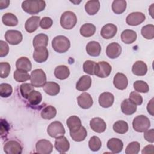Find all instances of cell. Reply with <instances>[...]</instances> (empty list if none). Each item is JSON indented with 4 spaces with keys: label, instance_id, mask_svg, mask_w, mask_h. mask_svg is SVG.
<instances>
[{
    "label": "cell",
    "instance_id": "cell-1",
    "mask_svg": "<svg viewBox=\"0 0 154 154\" xmlns=\"http://www.w3.org/2000/svg\"><path fill=\"white\" fill-rule=\"evenodd\" d=\"M46 7V2L42 0L24 1L22 4V9L29 14H35L43 11Z\"/></svg>",
    "mask_w": 154,
    "mask_h": 154
},
{
    "label": "cell",
    "instance_id": "cell-2",
    "mask_svg": "<svg viewBox=\"0 0 154 154\" xmlns=\"http://www.w3.org/2000/svg\"><path fill=\"white\" fill-rule=\"evenodd\" d=\"M52 46L54 50L58 53H64L70 47V40L64 35H58L52 41Z\"/></svg>",
    "mask_w": 154,
    "mask_h": 154
},
{
    "label": "cell",
    "instance_id": "cell-3",
    "mask_svg": "<svg viewBox=\"0 0 154 154\" xmlns=\"http://www.w3.org/2000/svg\"><path fill=\"white\" fill-rule=\"evenodd\" d=\"M77 23L76 14L70 11L64 12L60 18V25L61 27L66 29H72Z\"/></svg>",
    "mask_w": 154,
    "mask_h": 154
},
{
    "label": "cell",
    "instance_id": "cell-4",
    "mask_svg": "<svg viewBox=\"0 0 154 154\" xmlns=\"http://www.w3.org/2000/svg\"><path fill=\"white\" fill-rule=\"evenodd\" d=\"M134 129L138 132H143L150 126V121L148 117L144 115H140L134 118L132 122Z\"/></svg>",
    "mask_w": 154,
    "mask_h": 154
},
{
    "label": "cell",
    "instance_id": "cell-5",
    "mask_svg": "<svg viewBox=\"0 0 154 154\" xmlns=\"http://www.w3.org/2000/svg\"><path fill=\"white\" fill-rule=\"evenodd\" d=\"M31 83L35 87H43L46 82V76L42 69L33 70L31 73Z\"/></svg>",
    "mask_w": 154,
    "mask_h": 154
},
{
    "label": "cell",
    "instance_id": "cell-6",
    "mask_svg": "<svg viewBox=\"0 0 154 154\" xmlns=\"http://www.w3.org/2000/svg\"><path fill=\"white\" fill-rule=\"evenodd\" d=\"M47 132L52 138H58L64 136L66 131L63 124L58 121L52 122L48 127Z\"/></svg>",
    "mask_w": 154,
    "mask_h": 154
},
{
    "label": "cell",
    "instance_id": "cell-7",
    "mask_svg": "<svg viewBox=\"0 0 154 154\" xmlns=\"http://www.w3.org/2000/svg\"><path fill=\"white\" fill-rule=\"evenodd\" d=\"M111 65L104 61L96 63L94 70V75L102 78L108 77L111 72Z\"/></svg>",
    "mask_w": 154,
    "mask_h": 154
},
{
    "label": "cell",
    "instance_id": "cell-8",
    "mask_svg": "<svg viewBox=\"0 0 154 154\" xmlns=\"http://www.w3.org/2000/svg\"><path fill=\"white\" fill-rule=\"evenodd\" d=\"M5 38L10 45H16L22 42L23 36L21 32L19 31L8 30L5 34Z\"/></svg>",
    "mask_w": 154,
    "mask_h": 154
},
{
    "label": "cell",
    "instance_id": "cell-9",
    "mask_svg": "<svg viewBox=\"0 0 154 154\" xmlns=\"http://www.w3.org/2000/svg\"><path fill=\"white\" fill-rule=\"evenodd\" d=\"M4 151L7 154H20L22 152V147L17 141L10 140L5 143Z\"/></svg>",
    "mask_w": 154,
    "mask_h": 154
},
{
    "label": "cell",
    "instance_id": "cell-10",
    "mask_svg": "<svg viewBox=\"0 0 154 154\" xmlns=\"http://www.w3.org/2000/svg\"><path fill=\"white\" fill-rule=\"evenodd\" d=\"M146 19L145 15L141 12H133L130 13L126 19L128 25L137 26L143 23Z\"/></svg>",
    "mask_w": 154,
    "mask_h": 154
},
{
    "label": "cell",
    "instance_id": "cell-11",
    "mask_svg": "<svg viewBox=\"0 0 154 154\" xmlns=\"http://www.w3.org/2000/svg\"><path fill=\"white\" fill-rule=\"evenodd\" d=\"M35 148L37 153L41 154H49L52 152L53 145L49 141L42 139L37 142Z\"/></svg>",
    "mask_w": 154,
    "mask_h": 154
},
{
    "label": "cell",
    "instance_id": "cell-12",
    "mask_svg": "<svg viewBox=\"0 0 154 154\" xmlns=\"http://www.w3.org/2000/svg\"><path fill=\"white\" fill-rule=\"evenodd\" d=\"M117 32V28L116 25L112 23H108L102 28L100 35L105 39H111L116 35Z\"/></svg>",
    "mask_w": 154,
    "mask_h": 154
},
{
    "label": "cell",
    "instance_id": "cell-13",
    "mask_svg": "<svg viewBox=\"0 0 154 154\" xmlns=\"http://www.w3.org/2000/svg\"><path fill=\"white\" fill-rule=\"evenodd\" d=\"M78 104L82 109H88L93 105V100L88 93H82L77 98Z\"/></svg>",
    "mask_w": 154,
    "mask_h": 154
},
{
    "label": "cell",
    "instance_id": "cell-14",
    "mask_svg": "<svg viewBox=\"0 0 154 154\" xmlns=\"http://www.w3.org/2000/svg\"><path fill=\"white\" fill-rule=\"evenodd\" d=\"M122 52V48L120 45L116 43L112 42L109 44L106 49V55L111 59H115L119 57Z\"/></svg>",
    "mask_w": 154,
    "mask_h": 154
},
{
    "label": "cell",
    "instance_id": "cell-15",
    "mask_svg": "<svg viewBox=\"0 0 154 154\" xmlns=\"http://www.w3.org/2000/svg\"><path fill=\"white\" fill-rule=\"evenodd\" d=\"M49 52L46 47L35 48L33 53V58L35 61L42 63L46 61L48 58Z\"/></svg>",
    "mask_w": 154,
    "mask_h": 154
},
{
    "label": "cell",
    "instance_id": "cell-16",
    "mask_svg": "<svg viewBox=\"0 0 154 154\" xmlns=\"http://www.w3.org/2000/svg\"><path fill=\"white\" fill-rule=\"evenodd\" d=\"M90 126L91 129L97 133L103 132L106 128L105 121L100 117H94L90 122Z\"/></svg>",
    "mask_w": 154,
    "mask_h": 154
},
{
    "label": "cell",
    "instance_id": "cell-17",
    "mask_svg": "<svg viewBox=\"0 0 154 154\" xmlns=\"http://www.w3.org/2000/svg\"><path fill=\"white\" fill-rule=\"evenodd\" d=\"M114 101V95L109 92H104L100 94L99 97V103L103 108H109L111 106Z\"/></svg>",
    "mask_w": 154,
    "mask_h": 154
},
{
    "label": "cell",
    "instance_id": "cell-18",
    "mask_svg": "<svg viewBox=\"0 0 154 154\" xmlns=\"http://www.w3.org/2000/svg\"><path fill=\"white\" fill-rule=\"evenodd\" d=\"M107 147L112 153H119L122 152L123 147V144L121 140L112 138L108 141Z\"/></svg>",
    "mask_w": 154,
    "mask_h": 154
},
{
    "label": "cell",
    "instance_id": "cell-19",
    "mask_svg": "<svg viewBox=\"0 0 154 154\" xmlns=\"http://www.w3.org/2000/svg\"><path fill=\"white\" fill-rule=\"evenodd\" d=\"M113 84L117 89L125 90L128 84V78L123 73H117L114 77Z\"/></svg>",
    "mask_w": 154,
    "mask_h": 154
},
{
    "label": "cell",
    "instance_id": "cell-20",
    "mask_svg": "<svg viewBox=\"0 0 154 154\" xmlns=\"http://www.w3.org/2000/svg\"><path fill=\"white\" fill-rule=\"evenodd\" d=\"M55 147L60 153H65L69 150L70 143L67 138L64 137L57 138L55 141Z\"/></svg>",
    "mask_w": 154,
    "mask_h": 154
},
{
    "label": "cell",
    "instance_id": "cell-21",
    "mask_svg": "<svg viewBox=\"0 0 154 154\" xmlns=\"http://www.w3.org/2000/svg\"><path fill=\"white\" fill-rule=\"evenodd\" d=\"M40 25V17L32 16L27 19L25 23V28L29 33H32L37 30Z\"/></svg>",
    "mask_w": 154,
    "mask_h": 154
},
{
    "label": "cell",
    "instance_id": "cell-22",
    "mask_svg": "<svg viewBox=\"0 0 154 154\" xmlns=\"http://www.w3.org/2000/svg\"><path fill=\"white\" fill-rule=\"evenodd\" d=\"M86 51L91 57H98L101 52V46L97 42L91 41L86 46Z\"/></svg>",
    "mask_w": 154,
    "mask_h": 154
},
{
    "label": "cell",
    "instance_id": "cell-23",
    "mask_svg": "<svg viewBox=\"0 0 154 154\" xmlns=\"http://www.w3.org/2000/svg\"><path fill=\"white\" fill-rule=\"evenodd\" d=\"M91 85V78L89 76H82L76 84V88L81 91H84L90 88Z\"/></svg>",
    "mask_w": 154,
    "mask_h": 154
},
{
    "label": "cell",
    "instance_id": "cell-24",
    "mask_svg": "<svg viewBox=\"0 0 154 154\" xmlns=\"http://www.w3.org/2000/svg\"><path fill=\"white\" fill-rule=\"evenodd\" d=\"M132 73L137 76H144L147 72V66L143 61H137L132 66Z\"/></svg>",
    "mask_w": 154,
    "mask_h": 154
},
{
    "label": "cell",
    "instance_id": "cell-25",
    "mask_svg": "<svg viewBox=\"0 0 154 154\" xmlns=\"http://www.w3.org/2000/svg\"><path fill=\"white\" fill-rule=\"evenodd\" d=\"M121 109L123 114L131 115L137 111V106L129 99H126L121 103Z\"/></svg>",
    "mask_w": 154,
    "mask_h": 154
},
{
    "label": "cell",
    "instance_id": "cell-26",
    "mask_svg": "<svg viewBox=\"0 0 154 154\" xmlns=\"http://www.w3.org/2000/svg\"><path fill=\"white\" fill-rule=\"evenodd\" d=\"M43 90L45 92L50 96H56L58 94L60 90V85L55 82L52 81L46 82L43 86Z\"/></svg>",
    "mask_w": 154,
    "mask_h": 154
},
{
    "label": "cell",
    "instance_id": "cell-27",
    "mask_svg": "<svg viewBox=\"0 0 154 154\" xmlns=\"http://www.w3.org/2000/svg\"><path fill=\"white\" fill-rule=\"evenodd\" d=\"M137 37L136 32L131 29H125L121 34V40L125 44H131Z\"/></svg>",
    "mask_w": 154,
    "mask_h": 154
},
{
    "label": "cell",
    "instance_id": "cell-28",
    "mask_svg": "<svg viewBox=\"0 0 154 154\" xmlns=\"http://www.w3.org/2000/svg\"><path fill=\"white\" fill-rule=\"evenodd\" d=\"M70 135L72 140L75 141L79 142L85 140L87 135L86 129L81 126L78 129L74 131H70Z\"/></svg>",
    "mask_w": 154,
    "mask_h": 154
},
{
    "label": "cell",
    "instance_id": "cell-29",
    "mask_svg": "<svg viewBox=\"0 0 154 154\" xmlns=\"http://www.w3.org/2000/svg\"><path fill=\"white\" fill-rule=\"evenodd\" d=\"M16 67L17 69L28 72L31 70L32 64L30 60L27 57H22L16 61Z\"/></svg>",
    "mask_w": 154,
    "mask_h": 154
},
{
    "label": "cell",
    "instance_id": "cell-30",
    "mask_svg": "<svg viewBox=\"0 0 154 154\" xmlns=\"http://www.w3.org/2000/svg\"><path fill=\"white\" fill-rule=\"evenodd\" d=\"M70 70L68 67L64 65H60L55 67L54 70L55 76L60 80H63L69 77Z\"/></svg>",
    "mask_w": 154,
    "mask_h": 154
},
{
    "label": "cell",
    "instance_id": "cell-31",
    "mask_svg": "<svg viewBox=\"0 0 154 154\" xmlns=\"http://www.w3.org/2000/svg\"><path fill=\"white\" fill-rule=\"evenodd\" d=\"M48 37L47 35L40 33L35 35L33 39V46L34 48L39 47H46L48 43Z\"/></svg>",
    "mask_w": 154,
    "mask_h": 154
},
{
    "label": "cell",
    "instance_id": "cell-32",
    "mask_svg": "<svg viewBox=\"0 0 154 154\" xmlns=\"http://www.w3.org/2000/svg\"><path fill=\"white\" fill-rule=\"evenodd\" d=\"M100 8V2L99 1H88L85 5V10L89 15L96 14Z\"/></svg>",
    "mask_w": 154,
    "mask_h": 154
},
{
    "label": "cell",
    "instance_id": "cell-33",
    "mask_svg": "<svg viewBox=\"0 0 154 154\" xmlns=\"http://www.w3.org/2000/svg\"><path fill=\"white\" fill-rule=\"evenodd\" d=\"M80 34L85 37H90L94 35L96 32V26L90 23H87L81 26L80 28Z\"/></svg>",
    "mask_w": 154,
    "mask_h": 154
},
{
    "label": "cell",
    "instance_id": "cell-34",
    "mask_svg": "<svg viewBox=\"0 0 154 154\" xmlns=\"http://www.w3.org/2000/svg\"><path fill=\"white\" fill-rule=\"evenodd\" d=\"M3 23L8 26H14L18 24V19L17 17L11 13H5L2 17Z\"/></svg>",
    "mask_w": 154,
    "mask_h": 154
},
{
    "label": "cell",
    "instance_id": "cell-35",
    "mask_svg": "<svg viewBox=\"0 0 154 154\" xmlns=\"http://www.w3.org/2000/svg\"><path fill=\"white\" fill-rule=\"evenodd\" d=\"M66 124L70 129V131H76L82 126L80 119L76 116L69 117L66 121Z\"/></svg>",
    "mask_w": 154,
    "mask_h": 154
},
{
    "label": "cell",
    "instance_id": "cell-36",
    "mask_svg": "<svg viewBox=\"0 0 154 154\" xmlns=\"http://www.w3.org/2000/svg\"><path fill=\"white\" fill-rule=\"evenodd\" d=\"M57 114V110L55 107L52 105H48L45 107L41 111V117L46 120H50L55 117Z\"/></svg>",
    "mask_w": 154,
    "mask_h": 154
},
{
    "label": "cell",
    "instance_id": "cell-37",
    "mask_svg": "<svg viewBox=\"0 0 154 154\" xmlns=\"http://www.w3.org/2000/svg\"><path fill=\"white\" fill-rule=\"evenodd\" d=\"M126 8V1L116 0L112 2V10L113 12L117 14L123 13Z\"/></svg>",
    "mask_w": 154,
    "mask_h": 154
},
{
    "label": "cell",
    "instance_id": "cell-38",
    "mask_svg": "<svg viewBox=\"0 0 154 154\" xmlns=\"http://www.w3.org/2000/svg\"><path fill=\"white\" fill-rule=\"evenodd\" d=\"M128 123L123 120H118L113 125L114 131L118 134H125L128 131Z\"/></svg>",
    "mask_w": 154,
    "mask_h": 154
},
{
    "label": "cell",
    "instance_id": "cell-39",
    "mask_svg": "<svg viewBox=\"0 0 154 154\" xmlns=\"http://www.w3.org/2000/svg\"><path fill=\"white\" fill-rule=\"evenodd\" d=\"M13 77L17 82H22L30 79L31 75H29V73L26 71L17 69L14 72Z\"/></svg>",
    "mask_w": 154,
    "mask_h": 154
},
{
    "label": "cell",
    "instance_id": "cell-40",
    "mask_svg": "<svg viewBox=\"0 0 154 154\" xmlns=\"http://www.w3.org/2000/svg\"><path fill=\"white\" fill-rule=\"evenodd\" d=\"M143 37L147 40H152L154 37V26L152 24H149L144 26L141 31Z\"/></svg>",
    "mask_w": 154,
    "mask_h": 154
},
{
    "label": "cell",
    "instance_id": "cell-41",
    "mask_svg": "<svg viewBox=\"0 0 154 154\" xmlns=\"http://www.w3.org/2000/svg\"><path fill=\"white\" fill-rule=\"evenodd\" d=\"M28 102L33 106L39 104L42 100V94L36 90H33L29 95L28 97Z\"/></svg>",
    "mask_w": 154,
    "mask_h": 154
},
{
    "label": "cell",
    "instance_id": "cell-42",
    "mask_svg": "<svg viewBox=\"0 0 154 154\" xmlns=\"http://www.w3.org/2000/svg\"><path fill=\"white\" fill-rule=\"evenodd\" d=\"M133 85L135 90L137 92L146 93L149 91V87L148 84L144 81H136L134 82Z\"/></svg>",
    "mask_w": 154,
    "mask_h": 154
},
{
    "label": "cell",
    "instance_id": "cell-43",
    "mask_svg": "<svg viewBox=\"0 0 154 154\" xmlns=\"http://www.w3.org/2000/svg\"><path fill=\"white\" fill-rule=\"evenodd\" d=\"M88 146L91 151H98L102 146L101 140L98 137L93 136L91 138H90L88 141Z\"/></svg>",
    "mask_w": 154,
    "mask_h": 154
},
{
    "label": "cell",
    "instance_id": "cell-44",
    "mask_svg": "<svg viewBox=\"0 0 154 154\" xmlns=\"http://www.w3.org/2000/svg\"><path fill=\"white\" fill-rule=\"evenodd\" d=\"M34 86L31 84L23 83L20 86V91L22 96L25 99H28L29 94L34 90Z\"/></svg>",
    "mask_w": 154,
    "mask_h": 154
},
{
    "label": "cell",
    "instance_id": "cell-45",
    "mask_svg": "<svg viewBox=\"0 0 154 154\" xmlns=\"http://www.w3.org/2000/svg\"><path fill=\"white\" fill-rule=\"evenodd\" d=\"M13 92V88L11 85L7 83L0 84V95L2 97H9Z\"/></svg>",
    "mask_w": 154,
    "mask_h": 154
},
{
    "label": "cell",
    "instance_id": "cell-46",
    "mask_svg": "<svg viewBox=\"0 0 154 154\" xmlns=\"http://www.w3.org/2000/svg\"><path fill=\"white\" fill-rule=\"evenodd\" d=\"M96 63L91 60H87L83 64L84 72L87 74L94 75Z\"/></svg>",
    "mask_w": 154,
    "mask_h": 154
},
{
    "label": "cell",
    "instance_id": "cell-47",
    "mask_svg": "<svg viewBox=\"0 0 154 154\" xmlns=\"http://www.w3.org/2000/svg\"><path fill=\"white\" fill-rule=\"evenodd\" d=\"M140 149V143L137 141L130 143L126 147L125 153L126 154H137Z\"/></svg>",
    "mask_w": 154,
    "mask_h": 154
},
{
    "label": "cell",
    "instance_id": "cell-48",
    "mask_svg": "<svg viewBox=\"0 0 154 154\" xmlns=\"http://www.w3.org/2000/svg\"><path fill=\"white\" fill-rule=\"evenodd\" d=\"M10 72V65L8 63L2 62L0 63V76L2 78H7Z\"/></svg>",
    "mask_w": 154,
    "mask_h": 154
},
{
    "label": "cell",
    "instance_id": "cell-49",
    "mask_svg": "<svg viewBox=\"0 0 154 154\" xmlns=\"http://www.w3.org/2000/svg\"><path fill=\"white\" fill-rule=\"evenodd\" d=\"M136 105H140L143 103L142 96L137 91H132L129 94V99Z\"/></svg>",
    "mask_w": 154,
    "mask_h": 154
},
{
    "label": "cell",
    "instance_id": "cell-50",
    "mask_svg": "<svg viewBox=\"0 0 154 154\" xmlns=\"http://www.w3.org/2000/svg\"><path fill=\"white\" fill-rule=\"evenodd\" d=\"M53 24V20L49 17H43L40 22V27L43 29H48L50 28Z\"/></svg>",
    "mask_w": 154,
    "mask_h": 154
},
{
    "label": "cell",
    "instance_id": "cell-51",
    "mask_svg": "<svg viewBox=\"0 0 154 154\" xmlns=\"http://www.w3.org/2000/svg\"><path fill=\"white\" fill-rule=\"evenodd\" d=\"M9 52V47L8 44L3 40L0 41V57H5Z\"/></svg>",
    "mask_w": 154,
    "mask_h": 154
},
{
    "label": "cell",
    "instance_id": "cell-52",
    "mask_svg": "<svg viewBox=\"0 0 154 154\" xmlns=\"http://www.w3.org/2000/svg\"><path fill=\"white\" fill-rule=\"evenodd\" d=\"M154 129H151L150 130H146L144 133V138L146 141L149 143H153L154 142Z\"/></svg>",
    "mask_w": 154,
    "mask_h": 154
},
{
    "label": "cell",
    "instance_id": "cell-53",
    "mask_svg": "<svg viewBox=\"0 0 154 154\" xmlns=\"http://www.w3.org/2000/svg\"><path fill=\"white\" fill-rule=\"evenodd\" d=\"M147 109L148 112L153 116V98H152L150 100V102L148 103L147 106Z\"/></svg>",
    "mask_w": 154,
    "mask_h": 154
},
{
    "label": "cell",
    "instance_id": "cell-54",
    "mask_svg": "<svg viewBox=\"0 0 154 154\" xmlns=\"http://www.w3.org/2000/svg\"><path fill=\"white\" fill-rule=\"evenodd\" d=\"M153 145L146 146L142 150V153H153Z\"/></svg>",
    "mask_w": 154,
    "mask_h": 154
},
{
    "label": "cell",
    "instance_id": "cell-55",
    "mask_svg": "<svg viewBox=\"0 0 154 154\" xmlns=\"http://www.w3.org/2000/svg\"><path fill=\"white\" fill-rule=\"evenodd\" d=\"M10 4V1H0V9L2 10L7 8Z\"/></svg>",
    "mask_w": 154,
    "mask_h": 154
}]
</instances>
